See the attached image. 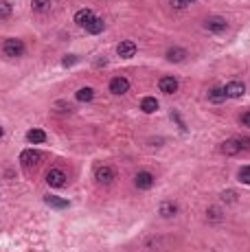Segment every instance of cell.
Segmentation results:
<instances>
[{"instance_id":"obj_1","label":"cell","mask_w":250,"mask_h":252,"mask_svg":"<svg viewBox=\"0 0 250 252\" xmlns=\"http://www.w3.org/2000/svg\"><path fill=\"white\" fill-rule=\"evenodd\" d=\"M244 149H250V138L237 136V138H228V141L222 143V153L224 156H237Z\"/></svg>"},{"instance_id":"obj_2","label":"cell","mask_w":250,"mask_h":252,"mask_svg":"<svg viewBox=\"0 0 250 252\" xmlns=\"http://www.w3.org/2000/svg\"><path fill=\"white\" fill-rule=\"evenodd\" d=\"M27 50L25 42L18 40V37H9V40L2 42V53L7 55V57H22Z\"/></svg>"},{"instance_id":"obj_3","label":"cell","mask_w":250,"mask_h":252,"mask_svg":"<svg viewBox=\"0 0 250 252\" xmlns=\"http://www.w3.org/2000/svg\"><path fill=\"white\" fill-rule=\"evenodd\" d=\"M158 90L165 92V95H176V92H178V79L171 77V75L160 77L158 79Z\"/></svg>"},{"instance_id":"obj_4","label":"cell","mask_w":250,"mask_h":252,"mask_svg":"<svg viewBox=\"0 0 250 252\" xmlns=\"http://www.w3.org/2000/svg\"><path fill=\"white\" fill-rule=\"evenodd\" d=\"M46 184H49L51 189H62L66 184V174L62 169H51L49 174H46Z\"/></svg>"},{"instance_id":"obj_5","label":"cell","mask_w":250,"mask_h":252,"mask_svg":"<svg viewBox=\"0 0 250 252\" xmlns=\"http://www.w3.org/2000/svg\"><path fill=\"white\" fill-rule=\"evenodd\" d=\"M204 29L211 31V33H224V31L228 29V22L220 16H213V18H209V20H204Z\"/></svg>"},{"instance_id":"obj_6","label":"cell","mask_w":250,"mask_h":252,"mask_svg":"<svg viewBox=\"0 0 250 252\" xmlns=\"http://www.w3.org/2000/svg\"><path fill=\"white\" fill-rule=\"evenodd\" d=\"M114 169L112 167H106V165H101V167H97L94 169V180L99 182V184H110L112 180H114Z\"/></svg>"},{"instance_id":"obj_7","label":"cell","mask_w":250,"mask_h":252,"mask_svg":"<svg viewBox=\"0 0 250 252\" xmlns=\"http://www.w3.org/2000/svg\"><path fill=\"white\" fill-rule=\"evenodd\" d=\"M224 92H226V99H239L246 92V86L242 81H230L224 86Z\"/></svg>"},{"instance_id":"obj_8","label":"cell","mask_w":250,"mask_h":252,"mask_svg":"<svg viewBox=\"0 0 250 252\" xmlns=\"http://www.w3.org/2000/svg\"><path fill=\"white\" fill-rule=\"evenodd\" d=\"M152 184H154V176L149 174V171H139V174H136V178H134L136 189L147 191V189H152Z\"/></svg>"},{"instance_id":"obj_9","label":"cell","mask_w":250,"mask_h":252,"mask_svg":"<svg viewBox=\"0 0 250 252\" xmlns=\"http://www.w3.org/2000/svg\"><path fill=\"white\" fill-rule=\"evenodd\" d=\"M40 160H42V153L37 151V149H25V151L20 153V162L25 167H35Z\"/></svg>"},{"instance_id":"obj_10","label":"cell","mask_w":250,"mask_h":252,"mask_svg":"<svg viewBox=\"0 0 250 252\" xmlns=\"http://www.w3.org/2000/svg\"><path fill=\"white\" fill-rule=\"evenodd\" d=\"M110 92L112 95H125V92H130V81H127L125 77H114L110 81Z\"/></svg>"},{"instance_id":"obj_11","label":"cell","mask_w":250,"mask_h":252,"mask_svg":"<svg viewBox=\"0 0 250 252\" xmlns=\"http://www.w3.org/2000/svg\"><path fill=\"white\" fill-rule=\"evenodd\" d=\"M116 53H119V57H123V59L134 57V55H136V44L132 40L119 42V46H116Z\"/></svg>"},{"instance_id":"obj_12","label":"cell","mask_w":250,"mask_h":252,"mask_svg":"<svg viewBox=\"0 0 250 252\" xmlns=\"http://www.w3.org/2000/svg\"><path fill=\"white\" fill-rule=\"evenodd\" d=\"M158 213H160L163 217H176V215H178V206H176V202H171V200H165V202H160Z\"/></svg>"},{"instance_id":"obj_13","label":"cell","mask_w":250,"mask_h":252,"mask_svg":"<svg viewBox=\"0 0 250 252\" xmlns=\"http://www.w3.org/2000/svg\"><path fill=\"white\" fill-rule=\"evenodd\" d=\"M92 18H94V13L90 11V9H79V11L75 13V25H77V26H83V29H86V25L92 20Z\"/></svg>"},{"instance_id":"obj_14","label":"cell","mask_w":250,"mask_h":252,"mask_svg":"<svg viewBox=\"0 0 250 252\" xmlns=\"http://www.w3.org/2000/svg\"><path fill=\"white\" fill-rule=\"evenodd\" d=\"M167 62H171V64H178V62H182V59L187 57V50L185 49H180V46H173V49H169L167 50Z\"/></svg>"},{"instance_id":"obj_15","label":"cell","mask_w":250,"mask_h":252,"mask_svg":"<svg viewBox=\"0 0 250 252\" xmlns=\"http://www.w3.org/2000/svg\"><path fill=\"white\" fill-rule=\"evenodd\" d=\"M140 110H143L145 114H154V112L158 110V99L156 97H145V99H140Z\"/></svg>"},{"instance_id":"obj_16","label":"cell","mask_w":250,"mask_h":252,"mask_svg":"<svg viewBox=\"0 0 250 252\" xmlns=\"http://www.w3.org/2000/svg\"><path fill=\"white\" fill-rule=\"evenodd\" d=\"M27 141L33 143V145H42L46 141V134H44V129H37V127H33L27 132Z\"/></svg>"},{"instance_id":"obj_17","label":"cell","mask_w":250,"mask_h":252,"mask_svg":"<svg viewBox=\"0 0 250 252\" xmlns=\"http://www.w3.org/2000/svg\"><path fill=\"white\" fill-rule=\"evenodd\" d=\"M209 101H211V103H224V101H226L224 88H220V86L211 88V90H209Z\"/></svg>"},{"instance_id":"obj_18","label":"cell","mask_w":250,"mask_h":252,"mask_svg":"<svg viewBox=\"0 0 250 252\" xmlns=\"http://www.w3.org/2000/svg\"><path fill=\"white\" fill-rule=\"evenodd\" d=\"M103 29H106V22H103L101 18H92V20H90V22H88V25H86V31H88V33H90V35H97V33H101Z\"/></svg>"},{"instance_id":"obj_19","label":"cell","mask_w":250,"mask_h":252,"mask_svg":"<svg viewBox=\"0 0 250 252\" xmlns=\"http://www.w3.org/2000/svg\"><path fill=\"white\" fill-rule=\"evenodd\" d=\"M94 99V88L86 86V88H79L77 90V101H82V103H90Z\"/></svg>"},{"instance_id":"obj_20","label":"cell","mask_w":250,"mask_h":252,"mask_svg":"<svg viewBox=\"0 0 250 252\" xmlns=\"http://www.w3.org/2000/svg\"><path fill=\"white\" fill-rule=\"evenodd\" d=\"M31 9L35 13H49L51 11V0H31Z\"/></svg>"},{"instance_id":"obj_21","label":"cell","mask_w":250,"mask_h":252,"mask_svg":"<svg viewBox=\"0 0 250 252\" xmlns=\"http://www.w3.org/2000/svg\"><path fill=\"white\" fill-rule=\"evenodd\" d=\"M44 202L49 204V206H53V208H68V202H66V200L55 198V195H44Z\"/></svg>"},{"instance_id":"obj_22","label":"cell","mask_w":250,"mask_h":252,"mask_svg":"<svg viewBox=\"0 0 250 252\" xmlns=\"http://www.w3.org/2000/svg\"><path fill=\"white\" fill-rule=\"evenodd\" d=\"M11 11H13L11 2H7V0H0V20H2V18H9V16H11Z\"/></svg>"},{"instance_id":"obj_23","label":"cell","mask_w":250,"mask_h":252,"mask_svg":"<svg viewBox=\"0 0 250 252\" xmlns=\"http://www.w3.org/2000/svg\"><path fill=\"white\" fill-rule=\"evenodd\" d=\"M222 202H226V204H233V202H237V193L235 191H222Z\"/></svg>"},{"instance_id":"obj_24","label":"cell","mask_w":250,"mask_h":252,"mask_svg":"<svg viewBox=\"0 0 250 252\" xmlns=\"http://www.w3.org/2000/svg\"><path fill=\"white\" fill-rule=\"evenodd\" d=\"M239 182H244V184H250V165H246V167H242L239 169Z\"/></svg>"},{"instance_id":"obj_25","label":"cell","mask_w":250,"mask_h":252,"mask_svg":"<svg viewBox=\"0 0 250 252\" xmlns=\"http://www.w3.org/2000/svg\"><path fill=\"white\" fill-rule=\"evenodd\" d=\"M169 4L173 9H187L189 4H193V0H169Z\"/></svg>"},{"instance_id":"obj_26","label":"cell","mask_w":250,"mask_h":252,"mask_svg":"<svg viewBox=\"0 0 250 252\" xmlns=\"http://www.w3.org/2000/svg\"><path fill=\"white\" fill-rule=\"evenodd\" d=\"M209 222H222V213L215 206L209 208Z\"/></svg>"},{"instance_id":"obj_27","label":"cell","mask_w":250,"mask_h":252,"mask_svg":"<svg viewBox=\"0 0 250 252\" xmlns=\"http://www.w3.org/2000/svg\"><path fill=\"white\" fill-rule=\"evenodd\" d=\"M242 125H244V127H250V110L242 114Z\"/></svg>"},{"instance_id":"obj_28","label":"cell","mask_w":250,"mask_h":252,"mask_svg":"<svg viewBox=\"0 0 250 252\" xmlns=\"http://www.w3.org/2000/svg\"><path fill=\"white\" fill-rule=\"evenodd\" d=\"M75 62H77V57H75V55H68V57L64 59V66H73Z\"/></svg>"},{"instance_id":"obj_29","label":"cell","mask_w":250,"mask_h":252,"mask_svg":"<svg viewBox=\"0 0 250 252\" xmlns=\"http://www.w3.org/2000/svg\"><path fill=\"white\" fill-rule=\"evenodd\" d=\"M171 119L176 121L178 125H180V129H185V123H182V121H180V116H178V112H171Z\"/></svg>"},{"instance_id":"obj_30","label":"cell","mask_w":250,"mask_h":252,"mask_svg":"<svg viewBox=\"0 0 250 252\" xmlns=\"http://www.w3.org/2000/svg\"><path fill=\"white\" fill-rule=\"evenodd\" d=\"M2 134H4V132H2V127H0V138H2Z\"/></svg>"}]
</instances>
